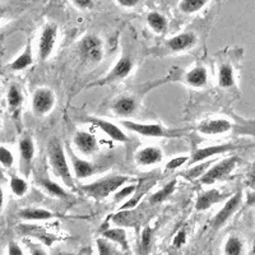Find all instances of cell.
Here are the masks:
<instances>
[{
  "label": "cell",
  "instance_id": "cell-1",
  "mask_svg": "<svg viewBox=\"0 0 255 255\" xmlns=\"http://www.w3.org/2000/svg\"><path fill=\"white\" fill-rule=\"evenodd\" d=\"M47 156L52 171L59 179L63 181L68 188L74 189V179L70 171L69 163L67 161V156L63 149V145L56 138H52L47 145Z\"/></svg>",
  "mask_w": 255,
  "mask_h": 255
},
{
  "label": "cell",
  "instance_id": "cell-2",
  "mask_svg": "<svg viewBox=\"0 0 255 255\" xmlns=\"http://www.w3.org/2000/svg\"><path fill=\"white\" fill-rule=\"evenodd\" d=\"M128 181H129V177L124 176V175H111V176L96 180L93 183L82 185L81 189L84 194H87L88 197L93 198L96 200H102L106 199L113 193H116Z\"/></svg>",
  "mask_w": 255,
  "mask_h": 255
},
{
  "label": "cell",
  "instance_id": "cell-3",
  "mask_svg": "<svg viewBox=\"0 0 255 255\" xmlns=\"http://www.w3.org/2000/svg\"><path fill=\"white\" fill-rule=\"evenodd\" d=\"M239 162V157L231 156L227 158H223L215 166H212L209 170H207L202 176H200V183L203 185H213L217 181L229 179L231 172L235 170L236 165Z\"/></svg>",
  "mask_w": 255,
  "mask_h": 255
},
{
  "label": "cell",
  "instance_id": "cell-4",
  "mask_svg": "<svg viewBox=\"0 0 255 255\" xmlns=\"http://www.w3.org/2000/svg\"><path fill=\"white\" fill-rule=\"evenodd\" d=\"M79 55L84 61L97 64L104 58V46L102 41L97 36H84L79 42Z\"/></svg>",
  "mask_w": 255,
  "mask_h": 255
},
{
  "label": "cell",
  "instance_id": "cell-5",
  "mask_svg": "<svg viewBox=\"0 0 255 255\" xmlns=\"http://www.w3.org/2000/svg\"><path fill=\"white\" fill-rule=\"evenodd\" d=\"M122 125L128 130L134 131L143 136H152V138H171L175 135L174 131L167 130L166 128L158 124H144V123L130 122V120H123Z\"/></svg>",
  "mask_w": 255,
  "mask_h": 255
},
{
  "label": "cell",
  "instance_id": "cell-6",
  "mask_svg": "<svg viewBox=\"0 0 255 255\" xmlns=\"http://www.w3.org/2000/svg\"><path fill=\"white\" fill-rule=\"evenodd\" d=\"M58 37V26L55 23H49L44 27L41 32L40 41H38V59L45 61L49 59L54 51Z\"/></svg>",
  "mask_w": 255,
  "mask_h": 255
},
{
  "label": "cell",
  "instance_id": "cell-7",
  "mask_svg": "<svg viewBox=\"0 0 255 255\" xmlns=\"http://www.w3.org/2000/svg\"><path fill=\"white\" fill-rule=\"evenodd\" d=\"M55 105V95L46 87L38 88L32 96V110L37 116H44L52 110Z\"/></svg>",
  "mask_w": 255,
  "mask_h": 255
},
{
  "label": "cell",
  "instance_id": "cell-8",
  "mask_svg": "<svg viewBox=\"0 0 255 255\" xmlns=\"http://www.w3.org/2000/svg\"><path fill=\"white\" fill-rule=\"evenodd\" d=\"M241 200H243V191L239 190L238 193L230 197V199L227 200L225 206L222 207V209H220L217 215L215 216L213 221H212V227L215 230L221 229V227L235 215L236 211L240 208L241 206Z\"/></svg>",
  "mask_w": 255,
  "mask_h": 255
},
{
  "label": "cell",
  "instance_id": "cell-9",
  "mask_svg": "<svg viewBox=\"0 0 255 255\" xmlns=\"http://www.w3.org/2000/svg\"><path fill=\"white\" fill-rule=\"evenodd\" d=\"M131 69H133V61L128 56H123L122 59L118 60V63L113 67V69L101 79V81L93 83L95 86H108V84L114 83L116 81L127 78L130 74Z\"/></svg>",
  "mask_w": 255,
  "mask_h": 255
},
{
  "label": "cell",
  "instance_id": "cell-10",
  "mask_svg": "<svg viewBox=\"0 0 255 255\" xmlns=\"http://www.w3.org/2000/svg\"><path fill=\"white\" fill-rule=\"evenodd\" d=\"M236 148H239L238 144H234V143H225V144H217V145H209V147H203L198 148L193 152V154L189 158V163L190 165H194L198 162H203L207 158H211V157L218 156V154H223L226 152L235 151Z\"/></svg>",
  "mask_w": 255,
  "mask_h": 255
},
{
  "label": "cell",
  "instance_id": "cell-11",
  "mask_svg": "<svg viewBox=\"0 0 255 255\" xmlns=\"http://www.w3.org/2000/svg\"><path fill=\"white\" fill-rule=\"evenodd\" d=\"M87 122L95 125L96 128H99L100 130L104 131L109 138H111V139L115 140V142H120V143L129 142V138H128L127 134H125L124 131L118 127V125L113 124V123L108 122V120L99 119V118H88Z\"/></svg>",
  "mask_w": 255,
  "mask_h": 255
},
{
  "label": "cell",
  "instance_id": "cell-12",
  "mask_svg": "<svg viewBox=\"0 0 255 255\" xmlns=\"http://www.w3.org/2000/svg\"><path fill=\"white\" fill-rule=\"evenodd\" d=\"M74 145L81 153L86 154V156H90L99 149V144H97V139L95 138V135L84 130L77 131L74 135Z\"/></svg>",
  "mask_w": 255,
  "mask_h": 255
},
{
  "label": "cell",
  "instance_id": "cell-13",
  "mask_svg": "<svg viewBox=\"0 0 255 255\" xmlns=\"http://www.w3.org/2000/svg\"><path fill=\"white\" fill-rule=\"evenodd\" d=\"M229 197V194H223L218 189H211V190L203 191L198 197L197 203H195V209L199 212L206 211V209L211 208L213 204L220 203V202H222L223 199H227Z\"/></svg>",
  "mask_w": 255,
  "mask_h": 255
},
{
  "label": "cell",
  "instance_id": "cell-14",
  "mask_svg": "<svg viewBox=\"0 0 255 255\" xmlns=\"http://www.w3.org/2000/svg\"><path fill=\"white\" fill-rule=\"evenodd\" d=\"M232 129V124L225 119H215L203 122L198 127V131L204 135H218Z\"/></svg>",
  "mask_w": 255,
  "mask_h": 255
},
{
  "label": "cell",
  "instance_id": "cell-15",
  "mask_svg": "<svg viewBox=\"0 0 255 255\" xmlns=\"http://www.w3.org/2000/svg\"><path fill=\"white\" fill-rule=\"evenodd\" d=\"M163 153L158 147H144L138 151L135 156V161L140 166H152L162 161Z\"/></svg>",
  "mask_w": 255,
  "mask_h": 255
},
{
  "label": "cell",
  "instance_id": "cell-16",
  "mask_svg": "<svg viewBox=\"0 0 255 255\" xmlns=\"http://www.w3.org/2000/svg\"><path fill=\"white\" fill-rule=\"evenodd\" d=\"M195 42H197V37L193 32H184V33H180V35L170 38L167 46L171 51L180 52L191 49L195 45Z\"/></svg>",
  "mask_w": 255,
  "mask_h": 255
},
{
  "label": "cell",
  "instance_id": "cell-17",
  "mask_svg": "<svg viewBox=\"0 0 255 255\" xmlns=\"http://www.w3.org/2000/svg\"><path fill=\"white\" fill-rule=\"evenodd\" d=\"M18 149L20 154V162L26 168H28L35 156V143L31 136H23L18 143Z\"/></svg>",
  "mask_w": 255,
  "mask_h": 255
},
{
  "label": "cell",
  "instance_id": "cell-18",
  "mask_svg": "<svg viewBox=\"0 0 255 255\" xmlns=\"http://www.w3.org/2000/svg\"><path fill=\"white\" fill-rule=\"evenodd\" d=\"M72 166L73 171H74V176L77 179H87V177L92 176L95 174V166L91 162L86 161V159H82L79 157L72 154Z\"/></svg>",
  "mask_w": 255,
  "mask_h": 255
},
{
  "label": "cell",
  "instance_id": "cell-19",
  "mask_svg": "<svg viewBox=\"0 0 255 255\" xmlns=\"http://www.w3.org/2000/svg\"><path fill=\"white\" fill-rule=\"evenodd\" d=\"M18 216L26 221H47L56 217L55 213L45 208H24L18 213Z\"/></svg>",
  "mask_w": 255,
  "mask_h": 255
},
{
  "label": "cell",
  "instance_id": "cell-20",
  "mask_svg": "<svg viewBox=\"0 0 255 255\" xmlns=\"http://www.w3.org/2000/svg\"><path fill=\"white\" fill-rule=\"evenodd\" d=\"M32 64H33V55H32V47H31V42H27L26 49L24 51L20 54L19 56H17L14 61L10 63L9 68L14 72H20V70L27 69L28 67H31Z\"/></svg>",
  "mask_w": 255,
  "mask_h": 255
},
{
  "label": "cell",
  "instance_id": "cell-21",
  "mask_svg": "<svg viewBox=\"0 0 255 255\" xmlns=\"http://www.w3.org/2000/svg\"><path fill=\"white\" fill-rule=\"evenodd\" d=\"M208 82V72L204 67H195L186 74V83L191 87H203Z\"/></svg>",
  "mask_w": 255,
  "mask_h": 255
},
{
  "label": "cell",
  "instance_id": "cell-22",
  "mask_svg": "<svg viewBox=\"0 0 255 255\" xmlns=\"http://www.w3.org/2000/svg\"><path fill=\"white\" fill-rule=\"evenodd\" d=\"M113 110L116 115L129 116L136 110V102L130 97H120L113 105Z\"/></svg>",
  "mask_w": 255,
  "mask_h": 255
},
{
  "label": "cell",
  "instance_id": "cell-23",
  "mask_svg": "<svg viewBox=\"0 0 255 255\" xmlns=\"http://www.w3.org/2000/svg\"><path fill=\"white\" fill-rule=\"evenodd\" d=\"M102 236L106 239H109L113 243L118 244L124 250H129V244H128V238L127 232L122 227H116V229H110L106 230V231L102 232Z\"/></svg>",
  "mask_w": 255,
  "mask_h": 255
},
{
  "label": "cell",
  "instance_id": "cell-24",
  "mask_svg": "<svg viewBox=\"0 0 255 255\" xmlns=\"http://www.w3.org/2000/svg\"><path fill=\"white\" fill-rule=\"evenodd\" d=\"M218 84L222 88H230L235 86V76L231 64H222L218 69Z\"/></svg>",
  "mask_w": 255,
  "mask_h": 255
},
{
  "label": "cell",
  "instance_id": "cell-25",
  "mask_svg": "<svg viewBox=\"0 0 255 255\" xmlns=\"http://www.w3.org/2000/svg\"><path fill=\"white\" fill-rule=\"evenodd\" d=\"M38 184H40L42 188H44L45 191H47L50 195L55 198H67L68 193L67 190L63 188L61 185H59L58 183L52 181L50 179H41L38 180Z\"/></svg>",
  "mask_w": 255,
  "mask_h": 255
},
{
  "label": "cell",
  "instance_id": "cell-26",
  "mask_svg": "<svg viewBox=\"0 0 255 255\" xmlns=\"http://www.w3.org/2000/svg\"><path fill=\"white\" fill-rule=\"evenodd\" d=\"M147 23L156 33H162L167 29V20L162 14L157 12H151L147 15Z\"/></svg>",
  "mask_w": 255,
  "mask_h": 255
},
{
  "label": "cell",
  "instance_id": "cell-27",
  "mask_svg": "<svg viewBox=\"0 0 255 255\" xmlns=\"http://www.w3.org/2000/svg\"><path fill=\"white\" fill-rule=\"evenodd\" d=\"M176 184H177L176 180H172V181H170L168 184H166L162 189H159L158 191H156L154 194H152L151 197H149V202H151L152 204H156L166 200L170 195L172 194V193H174L175 188H176Z\"/></svg>",
  "mask_w": 255,
  "mask_h": 255
},
{
  "label": "cell",
  "instance_id": "cell-28",
  "mask_svg": "<svg viewBox=\"0 0 255 255\" xmlns=\"http://www.w3.org/2000/svg\"><path fill=\"white\" fill-rule=\"evenodd\" d=\"M208 1L209 0H181L179 3V9L185 14H193L199 12Z\"/></svg>",
  "mask_w": 255,
  "mask_h": 255
},
{
  "label": "cell",
  "instance_id": "cell-29",
  "mask_svg": "<svg viewBox=\"0 0 255 255\" xmlns=\"http://www.w3.org/2000/svg\"><path fill=\"white\" fill-rule=\"evenodd\" d=\"M6 102H8V106L12 110H15L22 105L23 102V95H22V91L18 88V86L12 84L9 87L8 93H6Z\"/></svg>",
  "mask_w": 255,
  "mask_h": 255
},
{
  "label": "cell",
  "instance_id": "cell-30",
  "mask_svg": "<svg viewBox=\"0 0 255 255\" xmlns=\"http://www.w3.org/2000/svg\"><path fill=\"white\" fill-rule=\"evenodd\" d=\"M10 190H12V193L15 197H24L27 194V191H28V184L22 177L17 176V175H13L10 177Z\"/></svg>",
  "mask_w": 255,
  "mask_h": 255
},
{
  "label": "cell",
  "instance_id": "cell-31",
  "mask_svg": "<svg viewBox=\"0 0 255 255\" xmlns=\"http://www.w3.org/2000/svg\"><path fill=\"white\" fill-rule=\"evenodd\" d=\"M243 243L238 236H230L225 245V254L227 255H240L243 253Z\"/></svg>",
  "mask_w": 255,
  "mask_h": 255
},
{
  "label": "cell",
  "instance_id": "cell-32",
  "mask_svg": "<svg viewBox=\"0 0 255 255\" xmlns=\"http://www.w3.org/2000/svg\"><path fill=\"white\" fill-rule=\"evenodd\" d=\"M96 245H97V250H99L100 255H114L118 254L116 252V247L106 238H101L96 240Z\"/></svg>",
  "mask_w": 255,
  "mask_h": 255
},
{
  "label": "cell",
  "instance_id": "cell-33",
  "mask_svg": "<svg viewBox=\"0 0 255 255\" xmlns=\"http://www.w3.org/2000/svg\"><path fill=\"white\" fill-rule=\"evenodd\" d=\"M136 189H138V185H136V184L125 185L124 188L122 186L116 193H114V199H115V202H123V200L127 199L128 197H131Z\"/></svg>",
  "mask_w": 255,
  "mask_h": 255
},
{
  "label": "cell",
  "instance_id": "cell-34",
  "mask_svg": "<svg viewBox=\"0 0 255 255\" xmlns=\"http://www.w3.org/2000/svg\"><path fill=\"white\" fill-rule=\"evenodd\" d=\"M14 163V156L8 148L4 145H0V165L5 168H10Z\"/></svg>",
  "mask_w": 255,
  "mask_h": 255
},
{
  "label": "cell",
  "instance_id": "cell-35",
  "mask_svg": "<svg viewBox=\"0 0 255 255\" xmlns=\"http://www.w3.org/2000/svg\"><path fill=\"white\" fill-rule=\"evenodd\" d=\"M211 161H203V163H200L199 166H197L195 168H190L189 171H186L185 176L189 177V179H195V177L198 176H202V175L204 174V172L207 171V168L211 166Z\"/></svg>",
  "mask_w": 255,
  "mask_h": 255
},
{
  "label": "cell",
  "instance_id": "cell-36",
  "mask_svg": "<svg viewBox=\"0 0 255 255\" xmlns=\"http://www.w3.org/2000/svg\"><path fill=\"white\" fill-rule=\"evenodd\" d=\"M149 186H151V185H149ZM149 186H147V188H142V190H140L139 194L133 195V197H131V199H129V200H128V202H127V203L123 204L122 209H131V208H135V207L138 206V203H139V202H140V199H142L143 195H144L145 193H147V190H148V188H149Z\"/></svg>",
  "mask_w": 255,
  "mask_h": 255
},
{
  "label": "cell",
  "instance_id": "cell-37",
  "mask_svg": "<svg viewBox=\"0 0 255 255\" xmlns=\"http://www.w3.org/2000/svg\"><path fill=\"white\" fill-rule=\"evenodd\" d=\"M189 158H190V157L188 156H180V157H175V158H171L170 161H168L167 165H166V168H167L168 171H172V170L180 168L181 166L185 165L186 162H189Z\"/></svg>",
  "mask_w": 255,
  "mask_h": 255
},
{
  "label": "cell",
  "instance_id": "cell-38",
  "mask_svg": "<svg viewBox=\"0 0 255 255\" xmlns=\"http://www.w3.org/2000/svg\"><path fill=\"white\" fill-rule=\"evenodd\" d=\"M152 235H153V231H152L151 227H147L144 229L142 234V239H140V245H142V250H148L151 247L152 243Z\"/></svg>",
  "mask_w": 255,
  "mask_h": 255
},
{
  "label": "cell",
  "instance_id": "cell-39",
  "mask_svg": "<svg viewBox=\"0 0 255 255\" xmlns=\"http://www.w3.org/2000/svg\"><path fill=\"white\" fill-rule=\"evenodd\" d=\"M247 185L252 190H255V159L254 162L252 163V166H250V170L247 175Z\"/></svg>",
  "mask_w": 255,
  "mask_h": 255
},
{
  "label": "cell",
  "instance_id": "cell-40",
  "mask_svg": "<svg viewBox=\"0 0 255 255\" xmlns=\"http://www.w3.org/2000/svg\"><path fill=\"white\" fill-rule=\"evenodd\" d=\"M186 243V231L185 229H181L174 238V245L176 248H181Z\"/></svg>",
  "mask_w": 255,
  "mask_h": 255
},
{
  "label": "cell",
  "instance_id": "cell-41",
  "mask_svg": "<svg viewBox=\"0 0 255 255\" xmlns=\"http://www.w3.org/2000/svg\"><path fill=\"white\" fill-rule=\"evenodd\" d=\"M8 254L9 255H23V250L17 243H9L8 245Z\"/></svg>",
  "mask_w": 255,
  "mask_h": 255
},
{
  "label": "cell",
  "instance_id": "cell-42",
  "mask_svg": "<svg viewBox=\"0 0 255 255\" xmlns=\"http://www.w3.org/2000/svg\"><path fill=\"white\" fill-rule=\"evenodd\" d=\"M73 3L81 9H90L93 6V0H73Z\"/></svg>",
  "mask_w": 255,
  "mask_h": 255
},
{
  "label": "cell",
  "instance_id": "cell-43",
  "mask_svg": "<svg viewBox=\"0 0 255 255\" xmlns=\"http://www.w3.org/2000/svg\"><path fill=\"white\" fill-rule=\"evenodd\" d=\"M119 5L124 6V8H133V6L138 5L140 0H116Z\"/></svg>",
  "mask_w": 255,
  "mask_h": 255
},
{
  "label": "cell",
  "instance_id": "cell-44",
  "mask_svg": "<svg viewBox=\"0 0 255 255\" xmlns=\"http://www.w3.org/2000/svg\"><path fill=\"white\" fill-rule=\"evenodd\" d=\"M247 206H255V190H253L247 199Z\"/></svg>",
  "mask_w": 255,
  "mask_h": 255
},
{
  "label": "cell",
  "instance_id": "cell-45",
  "mask_svg": "<svg viewBox=\"0 0 255 255\" xmlns=\"http://www.w3.org/2000/svg\"><path fill=\"white\" fill-rule=\"evenodd\" d=\"M3 206H4V193L1 186H0V212H1V209H3Z\"/></svg>",
  "mask_w": 255,
  "mask_h": 255
},
{
  "label": "cell",
  "instance_id": "cell-46",
  "mask_svg": "<svg viewBox=\"0 0 255 255\" xmlns=\"http://www.w3.org/2000/svg\"><path fill=\"white\" fill-rule=\"evenodd\" d=\"M4 13H5V10H4V8H1V6H0V19L3 18Z\"/></svg>",
  "mask_w": 255,
  "mask_h": 255
}]
</instances>
